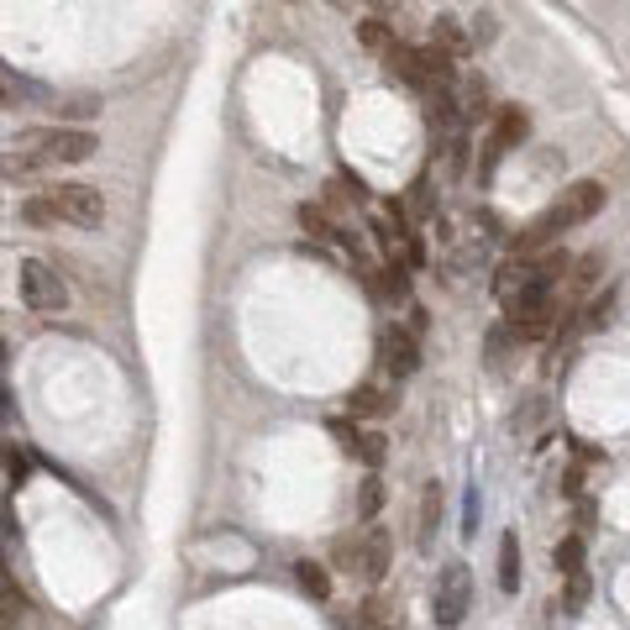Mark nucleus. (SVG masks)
I'll use <instances>...</instances> for the list:
<instances>
[{
	"label": "nucleus",
	"mask_w": 630,
	"mask_h": 630,
	"mask_svg": "<svg viewBox=\"0 0 630 630\" xmlns=\"http://www.w3.org/2000/svg\"><path fill=\"white\" fill-rule=\"evenodd\" d=\"M468 609H473V573H468V563H447L441 567V578H436V594H431L436 626L441 630L462 626Z\"/></svg>",
	"instance_id": "423d86ee"
},
{
	"label": "nucleus",
	"mask_w": 630,
	"mask_h": 630,
	"mask_svg": "<svg viewBox=\"0 0 630 630\" xmlns=\"http://www.w3.org/2000/svg\"><path fill=\"white\" fill-rule=\"evenodd\" d=\"M584 599H588V573H573L567 588H563V605L567 609H584Z\"/></svg>",
	"instance_id": "5701e85b"
},
{
	"label": "nucleus",
	"mask_w": 630,
	"mask_h": 630,
	"mask_svg": "<svg viewBox=\"0 0 630 630\" xmlns=\"http://www.w3.org/2000/svg\"><path fill=\"white\" fill-rule=\"evenodd\" d=\"M525 131H531V116H525L521 106H504L500 116H494V131H489V142H483V158H479V179L494 174V163H500L510 148H521Z\"/></svg>",
	"instance_id": "0eeeda50"
},
{
	"label": "nucleus",
	"mask_w": 630,
	"mask_h": 630,
	"mask_svg": "<svg viewBox=\"0 0 630 630\" xmlns=\"http://www.w3.org/2000/svg\"><path fill=\"white\" fill-rule=\"evenodd\" d=\"M26 594H22V584L0 567V630H22L26 626Z\"/></svg>",
	"instance_id": "1a4fd4ad"
},
{
	"label": "nucleus",
	"mask_w": 630,
	"mask_h": 630,
	"mask_svg": "<svg viewBox=\"0 0 630 630\" xmlns=\"http://www.w3.org/2000/svg\"><path fill=\"white\" fill-rule=\"evenodd\" d=\"M331 563L342 567L348 578H363V584H378L394 563V542L384 525H369V531H352L331 546Z\"/></svg>",
	"instance_id": "7ed1b4c3"
},
{
	"label": "nucleus",
	"mask_w": 630,
	"mask_h": 630,
	"mask_svg": "<svg viewBox=\"0 0 630 630\" xmlns=\"http://www.w3.org/2000/svg\"><path fill=\"white\" fill-rule=\"evenodd\" d=\"M11 106H17V89H11L6 79H0V110H11Z\"/></svg>",
	"instance_id": "a878e982"
},
{
	"label": "nucleus",
	"mask_w": 630,
	"mask_h": 630,
	"mask_svg": "<svg viewBox=\"0 0 630 630\" xmlns=\"http://www.w3.org/2000/svg\"><path fill=\"white\" fill-rule=\"evenodd\" d=\"M557 567H563V578L584 573V536H563L557 542Z\"/></svg>",
	"instance_id": "6ab92c4d"
},
{
	"label": "nucleus",
	"mask_w": 630,
	"mask_h": 630,
	"mask_svg": "<svg viewBox=\"0 0 630 630\" xmlns=\"http://www.w3.org/2000/svg\"><path fill=\"white\" fill-rule=\"evenodd\" d=\"M599 211H605V184H599V179H578L567 195L552 200L542 216H536L521 232V237L510 242V258H531V253H542V247H552V242H557V232H567V226H584V221H594Z\"/></svg>",
	"instance_id": "f257e3e1"
},
{
	"label": "nucleus",
	"mask_w": 630,
	"mask_h": 630,
	"mask_svg": "<svg viewBox=\"0 0 630 630\" xmlns=\"http://www.w3.org/2000/svg\"><path fill=\"white\" fill-rule=\"evenodd\" d=\"M436 525H441V483H426V494H420V531H415L420 552H431Z\"/></svg>",
	"instance_id": "9b49d317"
},
{
	"label": "nucleus",
	"mask_w": 630,
	"mask_h": 630,
	"mask_svg": "<svg viewBox=\"0 0 630 630\" xmlns=\"http://www.w3.org/2000/svg\"><path fill=\"white\" fill-rule=\"evenodd\" d=\"M500 588L504 594H521V542H515V531L500 536Z\"/></svg>",
	"instance_id": "4468645a"
},
{
	"label": "nucleus",
	"mask_w": 630,
	"mask_h": 630,
	"mask_svg": "<svg viewBox=\"0 0 630 630\" xmlns=\"http://www.w3.org/2000/svg\"><path fill=\"white\" fill-rule=\"evenodd\" d=\"M357 43H363V47H373V53H384V47L394 43L389 22H384V17H363V22H357Z\"/></svg>",
	"instance_id": "dca6fc26"
},
{
	"label": "nucleus",
	"mask_w": 630,
	"mask_h": 630,
	"mask_svg": "<svg viewBox=\"0 0 630 630\" xmlns=\"http://www.w3.org/2000/svg\"><path fill=\"white\" fill-rule=\"evenodd\" d=\"M17 148L38 163V174H47V169H68V163H85V158H95V148H100V137L85 127H32L17 137Z\"/></svg>",
	"instance_id": "f03ea898"
},
{
	"label": "nucleus",
	"mask_w": 630,
	"mask_h": 630,
	"mask_svg": "<svg viewBox=\"0 0 630 630\" xmlns=\"http://www.w3.org/2000/svg\"><path fill=\"white\" fill-rule=\"evenodd\" d=\"M300 226H305V232H310L316 242H342V247L352 242L348 232H342V226L327 216V205H300Z\"/></svg>",
	"instance_id": "ddd939ff"
},
{
	"label": "nucleus",
	"mask_w": 630,
	"mask_h": 630,
	"mask_svg": "<svg viewBox=\"0 0 630 630\" xmlns=\"http://www.w3.org/2000/svg\"><path fill=\"white\" fill-rule=\"evenodd\" d=\"M615 305H620V284H609L605 295H599V300L588 305V327H594V331L609 327V321H615Z\"/></svg>",
	"instance_id": "aec40b11"
},
{
	"label": "nucleus",
	"mask_w": 630,
	"mask_h": 630,
	"mask_svg": "<svg viewBox=\"0 0 630 630\" xmlns=\"http://www.w3.org/2000/svg\"><path fill=\"white\" fill-rule=\"evenodd\" d=\"M352 457H363L369 468H378V462L389 457V436H384V431H363V436H357V447H352Z\"/></svg>",
	"instance_id": "a211bd4d"
},
{
	"label": "nucleus",
	"mask_w": 630,
	"mask_h": 630,
	"mask_svg": "<svg viewBox=\"0 0 630 630\" xmlns=\"http://www.w3.org/2000/svg\"><path fill=\"white\" fill-rule=\"evenodd\" d=\"M295 578H300V588L310 594V599H331V573H327V563H295Z\"/></svg>",
	"instance_id": "2eb2a0df"
},
{
	"label": "nucleus",
	"mask_w": 630,
	"mask_h": 630,
	"mask_svg": "<svg viewBox=\"0 0 630 630\" xmlns=\"http://www.w3.org/2000/svg\"><path fill=\"white\" fill-rule=\"evenodd\" d=\"M43 200L53 211V226H100L106 221V195L95 184H53Z\"/></svg>",
	"instance_id": "39448f33"
},
{
	"label": "nucleus",
	"mask_w": 630,
	"mask_h": 630,
	"mask_svg": "<svg viewBox=\"0 0 630 630\" xmlns=\"http://www.w3.org/2000/svg\"><path fill=\"white\" fill-rule=\"evenodd\" d=\"M327 431L342 441V452H348V457H352V447H357V436H363V431H357V420H342V415H337V420H327Z\"/></svg>",
	"instance_id": "4be33fe9"
},
{
	"label": "nucleus",
	"mask_w": 630,
	"mask_h": 630,
	"mask_svg": "<svg viewBox=\"0 0 630 630\" xmlns=\"http://www.w3.org/2000/svg\"><path fill=\"white\" fill-rule=\"evenodd\" d=\"M378 295H384V300H405V295H410V268H405L399 258L384 268V279H378Z\"/></svg>",
	"instance_id": "f3484780"
},
{
	"label": "nucleus",
	"mask_w": 630,
	"mask_h": 630,
	"mask_svg": "<svg viewBox=\"0 0 630 630\" xmlns=\"http://www.w3.org/2000/svg\"><path fill=\"white\" fill-rule=\"evenodd\" d=\"M378 504H384V483L363 479V521H373V515H378Z\"/></svg>",
	"instance_id": "b1692460"
},
{
	"label": "nucleus",
	"mask_w": 630,
	"mask_h": 630,
	"mask_svg": "<svg viewBox=\"0 0 630 630\" xmlns=\"http://www.w3.org/2000/svg\"><path fill=\"white\" fill-rule=\"evenodd\" d=\"M384 369H389L394 378H410V373L420 369V342H415V331H405V327L384 331Z\"/></svg>",
	"instance_id": "6e6552de"
},
{
	"label": "nucleus",
	"mask_w": 630,
	"mask_h": 630,
	"mask_svg": "<svg viewBox=\"0 0 630 630\" xmlns=\"http://www.w3.org/2000/svg\"><path fill=\"white\" fill-rule=\"evenodd\" d=\"M394 410V394L384 384H357L352 389V415H363V420H378V415Z\"/></svg>",
	"instance_id": "f8f14e48"
},
{
	"label": "nucleus",
	"mask_w": 630,
	"mask_h": 630,
	"mask_svg": "<svg viewBox=\"0 0 630 630\" xmlns=\"http://www.w3.org/2000/svg\"><path fill=\"white\" fill-rule=\"evenodd\" d=\"M17 295H22V305L32 316H64L68 310L64 274L43 258H22V268H17Z\"/></svg>",
	"instance_id": "20e7f679"
},
{
	"label": "nucleus",
	"mask_w": 630,
	"mask_h": 630,
	"mask_svg": "<svg viewBox=\"0 0 630 630\" xmlns=\"http://www.w3.org/2000/svg\"><path fill=\"white\" fill-rule=\"evenodd\" d=\"M373 6H378V11H394V6H399V0H373Z\"/></svg>",
	"instance_id": "bb28decb"
},
{
	"label": "nucleus",
	"mask_w": 630,
	"mask_h": 630,
	"mask_svg": "<svg viewBox=\"0 0 630 630\" xmlns=\"http://www.w3.org/2000/svg\"><path fill=\"white\" fill-rule=\"evenodd\" d=\"M431 47H436V53H447L452 64L473 53V43H468V32L457 26V17H436V26H431Z\"/></svg>",
	"instance_id": "9d476101"
},
{
	"label": "nucleus",
	"mask_w": 630,
	"mask_h": 630,
	"mask_svg": "<svg viewBox=\"0 0 630 630\" xmlns=\"http://www.w3.org/2000/svg\"><path fill=\"white\" fill-rule=\"evenodd\" d=\"M599 268H605V253H588V258H578V268H573V289H588V284L599 279Z\"/></svg>",
	"instance_id": "412c9836"
},
{
	"label": "nucleus",
	"mask_w": 630,
	"mask_h": 630,
	"mask_svg": "<svg viewBox=\"0 0 630 630\" xmlns=\"http://www.w3.org/2000/svg\"><path fill=\"white\" fill-rule=\"evenodd\" d=\"M494 32H500V26H494V11H479V17H473V38H468V43H494Z\"/></svg>",
	"instance_id": "393cba45"
}]
</instances>
